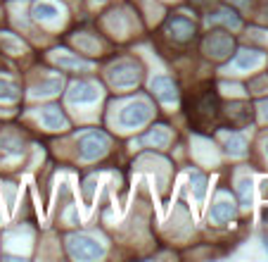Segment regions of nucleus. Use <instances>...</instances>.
Wrapping results in <instances>:
<instances>
[{
  "instance_id": "1",
  "label": "nucleus",
  "mask_w": 268,
  "mask_h": 262,
  "mask_svg": "<svg viewBox=\"0 0 268 262\" xmlns=\"http://www.w3.org/2000/svg\"><path fill=\"white\" fill-rule=\"evenodd\" d=\"M67 246H69V253L76 260H97L105 255V248L97 243L93 236L88 234H74L67 239Z\"/></svg>"
},
{
  "instance_id": "2",
  "label": "nucleus",
  "mask_w": 268,
  "mask_h": 262,
  "mask_svg": "<svg viewBox=\"0 0 268 262\" xmlns=\"http://www.w3.org/2000/svg\"><path fill=\"white\" fill-rule=\"evenodd\" d=\"M150 117H152L150 105H147L145 100H135V103H131V105H126V108L121 110L119 122H121V127H126V129H135V127H142Z\"/></svg>"
},
{
  "instance_id": "3",
  "label": "nucleus",
  "mask_w": 268,
  "mask_h": 262,
  "mask_svg": "<svg viewBox=\"0 0 268 262\" xmlns=\"http://www.w3.org/2000/svg\"><path fill=\"white\" fill-rule=\"evenodd\" d=\"M107 136L105 133H100V131H90L86 133L81 141H78V155L83 157V160H95L100 155L107 153Z\"/></svg>"
},
{
  "instance_id": "4",
  "label": "nucleus",
  "mask_w": 268,
  "mask_h": 262,
  "mask_svg": "<svg viewBox=\"0 0 268 262\" xmlns=\"http://www.w3.org/2000/svg\"><path fill=\"white\" fill-rule=\"evenodd\" d=\"M109 81L119 88H131L140 81V72L133 62H119L109 69Z\"/></svg>"
},
{
  "instance_id": "5",
  "label": "nucleus",
  "mask_w": 268,
  "mask_h": 262,
  "mask_svg": "<svg viewBox=\"0 0 268 262\" xmlns=\"http://www.w3.org/2000/svg\"><path fill=\"white\" fill-rule=\"evenodd\" d=\"M71 103H93L100 98V88L95 84H88V81H78L71 86V91L67 93Z\"/></svg>"
},
{
  "instance_id": "6",
  "label": "nucleus",
  "mask_w": 268,
  "mask_h": 262,
  "mask_svg": "<svg viewBox=\"0 0 268 262\" xmlns=\"http://www.w3.org/2000/svg\"><path fill=\"white\" fill-rule=\"evenodd\" d=\"M206 48L211 50L209 55H214V57H225V55L230 53V48H233V41H230V36H228V33L216 31V33H211V36H209Z\"/></svg>"
},
{
  "instance_id": "7",
  "label": "nucleus",
  "mask_w": 268,
  "mask_h": 262,
  "mask_svg": "<svg viewBox=\"0 0 268 262\" xmlns=\"http://www.w3.org/2000/svg\"><path fill=\"white\" fill-rule=\"evenodd\" d=\"M152 91H154L164 103H173V100L178 98V91H176V86H173V81L169 77H154L152 79Z\"/></svg>"
},
{
  "instance_id": "8",
  "label": "nucleus",
  "mask_w": 268,
  "mask_h": 262,
  "mask_svg": "<svg viewBox=\"0 0 268 262\" xmlns=\"http://www.w3.org/2000/svg\"><path fill=\"white\" fill-rule=\"evenodd\" d=\"M41 122H43L48 129H65L67 127V120H65V115L60 112V108H45L43 112H41Z\"/></svg>"
},
{
  "instance_id": "9",
  "label": "nucleus",
  "mask_w": 268,
  "mask_h": 262,
  "mask_svg": "<svg viewBox=\"0 0 268 262\" xmlns=\"http://www.w3.org/2000/svg\"><path fill=\"white\" fill-rule=\"evenodd\" d=\"M235 215V208H233V203H228V200H218L214 208H211V222L216 224H221V222H228V219Z\"/></svg>"
},
{
  "instance_id": "10",
  "label": "nucleus",
  "mask_w": 268,
  "mask_h": 262,
  "mask_svg": "<svg viewBox=\"0 0 268 262\" xmlns=\"http://www.w3.org/2000/svg\"><path fill=\"white\" fill-rule=\"evenodd\" d=\"M169 26H171V31H176V38H178V41H188V38H193V33H195V26L188 22V19H183V17L171 19Z\"/></svg>"
},
{
  "instance_id": "11",
  "label": "nucleus",
  "mask_w": 268,
  "mask_h": 262,
  "mask_svg": "<svg viewBox=\"0 0 268 262\" xmlns=\"http://www.w3.org/2000/svg\"><path fill=\"white\" fill-rule=\"evenodd\" d=\"M55 14H60L53 2H36L33 5V17L36 19H53Z\"/></svg>"
},
{
  "instance_id": "12",
  "label": "nucleus",
  "mask_w": 268,
  "mask_h": 262,
  "mask_svg": "<svg viewBox=\"0 0 268 262\" xmlns=\"http://www.w3.org/2000/svg\"><path fill=\"white\" fill-rule=\"evenodd\" d=\"M237 196H240V203L245 205V208H249L252 205V179H240L237 181Z\"/></svg>"
},
{
  "instance_id": "13",
  "label": "nucleus",
  "mask_w": 268,
  "mask_h": 262,
  "mask_svg": "<svg viewBox=\"0 0 268 262\" xmlns=\"http://www.w3.org/2000/svg\"><path fill=\"white\" fill-rule=\"evenodd\" d=\"M259 62H261V55L259 53H252V50H245V53L240 55L235 60L237 69H252V67H257Z\"/></svg>"
},
{
  "instance_id": "14",
  "label": "nucleus",
  "mask_w": 268,
  "mask_h": 262,
  "mask_svg": "<svg viewBox=\"0 0 268 262\" xmlns=\"http://www.w3.org/2000/svg\"><path fill=\"white\" fill-rule=\"evenodd\" d=\"M60 86H62V81H60V79H48V81H43V84H38V86H36L33 96H53V93L60 91Z\"/></svg>"
},
{
  "instance_id": "15",
  "label": "nucleus",
  "mask_w": 268,
  "mask_h": 262,
  "mask_svg": "<svg viewBox=\"0 0 268 262\" xmlns=\"http://www.w3.org/2000/svg\"><path fill=\"white\" fill-rule=\"evenodd\" d=\"M19 98V88L10 84V81H0V100L2 103H12Z\"/></svg>"
},
{
  "instance_id": "16",
  "label": "nucleus",
  "mask_w": 268,
  "mask_h": 262,
  "mask_svg": "<svg viewBox=\"0 0 268 262\" xmlns=\"http://www.w3.org/2000/svg\"><path fill=\"white\" fill-rule=\"evenodd\" d=\"M190 181H193V188H195V198H197V200H204V193H206V179H204L200 172H190Z\"/></svg>"
},
{
  "instance_id": "17",
  "label": "nucleus",
  "mask_w": 268,
  "mask_h": 262,
  "mask_svg": "<svg viewBox=\"0 0 268 262\" xmlns=\"http://www.w3.org/2000/svg\"><path fill=\"white\" fill-rule=\"evenodd\" d=\"M145 141L150 143V145H157V148H164L166 143H169V133L164 129H154V131H150L147 136H145Z\"/></svg>"
},
{
  "instance_id": "18",
  "label": "nucleus",
  "mask_w": 268,
  "mask_h": 262,
  "mask_svg": "<svg viewBox=\"0 0 268 262\" xmlns=\"http://www.w3.org/2000/svg\"><path fill=\"white\" fill-rule=\"evenodd\" d=\"M245 138L242 136H230L228 141H225V148H228V153L230 155H245Z\"/></svg>"
},
{
  "instance_id": "19",
  "label": "nucleus",
  "mask_w": 268,
  "mask_h": 262,
  "mask_svg": "<svg viewBox=\"0 0 268 262\" xmlns=\"http://www.w3.org/2000/svg\"><path fill=\"white\" fill-rule=\"evenodd\" d=\"M228 14H230L228 10H218V12H214V14H209V24H211V22H218V19H223V22H228L230 26H233V29H235L237 24H240V22H237V17H228Z\"/></svg>"
},
{
  "instance_id": "20",
  "label": "nucleus",
  "mask_w": 268,
  "mask_h": 262,
  "mask_svg": "<svg viewBox=\"0 0 268 262\" xmlns=\"http://www.w3.org/2000/svg\"><path fill=\"white\" fill-rule=\"evenodd\" d=\"M57 62L62 67H74V69H88V62H83V60H71V57H65V55H60L57 57Z\"/></svg>"
},
{
  "instance_id": "21",
  "label": "nucleus",
  "mask_w": 268,
  "mask_h": 262,
  "mask_svg": "<svg viewBox=\"0 0 268 262\" xmlns=\"http://www.w3.org/2000/svg\"><path fill=\"white\" fill-rule=\"evenodd\" d=\"M261 196L268 200V179H264V181H261Z\"/></svg>"
},
{
  "instance_id": "22",
  "label": "nucleus",
  "mask_w": 268,
  "mask_h": 262,
  "mask_svg": "<svg viewBox=\"0 0 268 262\" xmlns=\"http://www.w3.org/2000/svg\"><path fill=\"white\" fill-rule=\"evenodd\" d=\"M266 117H268V105H266Z\"/></svg>"
}]
</instances>
